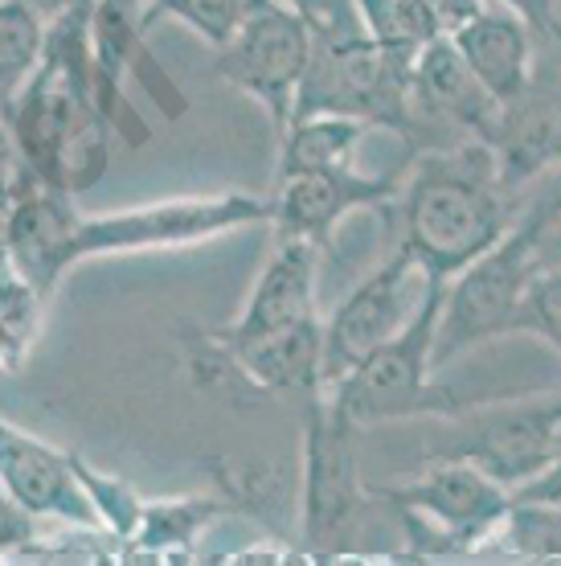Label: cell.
I'll use <instances>...</instances> for the list:
<instances>
[{"instance_id":"obj_24","label":"cell","mask_w":561,"mask_h":566,"mask_svg":"<svg viewBox=\"0 0 561 566\" xmlns=\"http://www.w3.org/2000/svg\"><path fill=\"white\" fill-rule=\"evenodd\" d=\"M74 468H78L86 493H91V501H95L103 530H107L112 538H119V542L131 538V534H136V525H140L144 496L131 493V489H127L119 476H112V472H98V468H91L83 455H74Z\"/></svg>"},{"instance_id":"obj_13","label":"cell","mask_w":561,"mask_h":566,"mask_svg":"<svg viewBox=\"0 0 561 566\" xmlns=\"http://www.w3.org/2000/svg\"><path fill=\"white\" fill-rule=\"evenodd\" d=\"M0 493L33 522H62L107 534L74 468V452H57L9 419H0Z\"/></svg>"},{"instance_id":"obj_12","label":"cell","mask_w":561,"mask_h":566,"mask_svg":"<svg viewBox=\"0 0 561 566\" xmlns=\"http://www.w3.org/2000/svg\"><path fill=\"white\" fill-rule=\"evenodd\" d=\"M484 144L496 156L500 181L517 193L561 169V66L546 45L537 54L533 78L512 99L496 103Z\"/></svg>"},{"instance_id":"obj_18","label":"cell","mask_w":561,"mask_h":566,"mask_svg":"<svg viewBox=\"0 0 561 566\" xmlns=\"http://www.w3.org/2000/svg\"><path fill=\"white\" fill-rule=\"evenodd\" d=\"M156 25V0H95L91 4V54H95V99L107 124L124 119V83L140 42Z\"/></svg>"},{"instance_id":"obj_17","label":"cell","mask_w":561,"mask_h":566,"mask_svg":"<svg viewBox=\"0 0 561 566\" xmlns=\"http://www.w3.org/2000/svg\"><path fill=\"white\" fill-rule=\"evenodd\" d=\"M205 349L218 354L222 369L242 374L251 386L267 390V395H292V398H311L324 390L320 357H324V321H308L295 325L287 333L263 340H246V345H213L205 340Z\"/></svg>"},{"instance_id":"obj_6","label":"cell","mask_w":561,"mask_h":566,"mask_svg":"<svg viewBox=\"0 0 561 566\" xmlns=\"http://www.w3.org/2000/svg\"><path fill=\"white\" fill-rule=\"evenodd\" d=\"M369 493L402 513L414 542H435L451 551H472L479 542H491L517 501L484 468L459 455H431V464L410 481Z\"/></svg>"},{"instance_id":"obj_2","label":"cell","mask_w":561,"mask_h":566,"mask_svg":"<svg viewBox=\"0 0 561 566\" xmlns=\"http://www.w3.org/2000/svg\"><path fill=\"white\" fill-rule=\"evenodd\" d=\"M21 169L42 185L83 193L98 169H107V119L95 99L91 54V4L71 9L45 29L42 66L9 112Z\"/></svg>"},{"instance_id":"obj_5","label":"cell","mask_w":561,"mask_h":566,"mask_svg":"<svg viewBox=\"0 0 561 566\" xmlns=\"http://www.w3.org/2000/svg\"><path fill=\"white\" fill-rule=\"evenodd\" d=\"M271 201L254 193H197V198H165L148 206L112 213H78L71 230V263L127 251H160V247H193L222 239L230 230L267 222Z\"/></svg>"},{"instance_id":"obj_15","label":"cell","mask_w":561,"mask_h":566,"mask_svg":"<svg viewBox=\"0 0 561 566\" xmlns=\"http://www.w3.org/2000/svg\"><path fill=\"white\" fill-rule=\"evenodd\" d=\"M316 242L308 239H275L263 275L254 280L251 296L230 325L205 333L213 345H246V340H263L275 333H287L295 325L316 321V263H320Z\"/></svg>"},{"instance_id":"obj_7","label":"cell","mask_w":561,"mask_h":566,"mask_svg":"<svg viewBox=\"0 0 561 566\" xmlns=\"http://www.w3.org/2000/svg\"><path fill=\"white\" fill-rule=\"evenodd\" d=\"M311 50L316 33L287 0H251L230 42L218 45L213 71L222 83L251 95L283 136L295 115Z\"/></svg>"},{"instance_id":"obj_25","label":"cell","mask_w":561,"mask_h":566,"mask_svg":"<svg viewBox=\"0 0 561 566\" xmlns=\"http://www.w3.org/2000/svg\"><path fill=\"white\" fill-rule=\"evenodd\" d=\"M246 4L251 0H156V21L172 17V21L189 25L197 38H205L218 50L239 29Z\"/></svg>"},{"instance_id":"obj_4","label":"cell","mask_w":561,"mask_h":566,"mask_svg":"<svg viewBox=\"0 0 561 566\" xmlns=\"http://www.w3.org/2000/svg\"><path fill=\"white\" fill-rule=\"evenodd\" d=\"M410 66H414V54L390 50L369 33H357L345 42H316L292 119L349 115L369 128L398 132L402 140L419 148Z\"/></svg>"},{"instance_id":"obj_11","label":"cell","mask_w":561,"mask_h":566,"mask_svg":"<svg viewBox=\"0 0 561 566\" xmlns=\"http://www.w3.org/2000/svg\"><path fill=\"white\" fill-rule=\"evenodd\" d=\"M419 275V263L406 247L398 242L378 271H369L366 280L340 300L332 316L324 321V390L345 382L352 369L366 366L390 337L402 333L410 321V280Z\"/></svg>"},{"instance_id":"obj_16","label":"cell","mask_w":561,"mask_h":566,"mask_svg":"<svg viewBox=\"0 0 561 566\" xmlns=\"http://www.w3.org/2000/svg\"><path fill=\"white\" fill-rule=\"evenodd\" d=\"M447 38L464 54L467 71L476 74L491 99H512L520 86L533 78L541 38L525 17H517L496 0H488L479 13L467 17Z\"/></svg>"},{"instance_id":"obj_31","label":"cell","mask_w":561,"mask_h":566,"mask_svg":"<svg viewBox=\"0 0 561 566\" xmlns=\"http://www.w3.org/2000/svg\"><path fill=\"white\" fill-rule=\"evenodd\" d=\"M25 4L42 17L45 25H50V21H57L62 13H71V9H86V4H95V0H25Z\"/></svg>"},{"instance_id":"obj_14","label":"cell","mask_w":561,"mask_h":566,"mask_svg":"<svg viewBox=\"0 0 561 566\" xmlns=\"http://www.w3.org/2000/svg\"><path fill=\"white\" fill-rule=\"evenodd\" d=\"M402 177L398 172H357V169H328V172H292L275 177L271 185V227L275 239H308L316 247H328L332 230L352 210H381L398 201Z\"/></svg>"},{"instance_id":"obj_28","label":"cell","mask_w":561,"mask_h":566,"mask_svg":"<svg viewBox=\"0 0 561 566\" xmlns=\"http://www.w3.org/2000/svg\"><path fill=\"white\" fill-rule=\"evenodd\" d=\"M419 4L431 13V21L438 25V33H455V29L464 25L472 13H479L488 0H419Z\"/></svg>"},{"instance_id":"obj_8","label":"cell","mask_w":561,"mask_h":566,"mask_svg":"<svg viewBox=\"0 0 561 566\" xmlns=\"http://www.w3.org/2000/svg\"><path fill=\"white\" fill-rule=\"evenodd\" d=\"M537 259L529 247L525 227L508 230L491 251L467 263L443 292V312H438L435 337V369L451 366L455 357L472 354L476 345H488L496 337L517 333V316L525 304L529 283L537 280Z\"/></svg>"},{"instance_id":"obj_22","label":"cell","mask_w":561,"mask_h":566,"mask_svg":"<svg viewBox=\"0 0 561 566\" xmlns=\"http://www.w3.org/2000/svg\"><path fill=\"white\" fill-rule=\"evenodd\" d=\"M45 21L25 0H0V119H9L25 83L42 66Z\"/></svg>"},{"instance_id":"obj_1","label":"cell","mask_w":561,"mask_h":566,"mask_svg":"<svg viewBox=\"0 0 561 566\" xmlns=\"http://www.w3.org/2000/svg\"><path fill=\"white\" fill-rule=\"evenodd\" d=\"M525 193L500 181L488 144L459 140L422 148L398 189L402 247L422 280L451 283L517 227Z\"/></svg>"},{"instance_id":"obj_30","label":"cell","mask_w":561,"mask_h":566,"mask_svg":"<svg viewBox=\"0 0 561 566\" xmlns=\"http://www.w3.org/2000/svg\"><path fill=\"white\" fill-rule=\"evenodd\" d=\"M496 4H505L517 17H525L537 38H546L549 29L558 25V0H496Z\"/></svg>"},{"instance_id":"obj_20","label":"cell","mask_w":561,"mask_h":566,"mask_svg":"<svg viewBox=\"0 0 561 566\" xmlns=\"http://www.w3.org/2000/svg\"><path fill=\"white\" fill-rule=\"evenodd\" d=\"M242 496L234 493H193V496H172V501H144L140 525L131 534V546L140 551H177V546H193L201 530H210L222 513L239 510Z\"/></svg>"},{"instance_id":"obj_21","label":"cell","mask_w":561,"mask_h":566,"mask_svg":"<svg viewBox=\"0 0 561 566\" xmlns=\"http://www.w3.org/2000/svg\"><path fill=\"white\" fill-rule=\"evenodd\" d=\"M45 304L50 296L4 251L0 255V374H17L29 361Z\"/></svg>"},{"instance_id":"obj_23","label":"cell","mask_w":561,"mask_h":566,"mask_svg":"<svg viewBox=\"0 0 561 566\" xmlns=\"http://www.w3.org/2000/svg\"><path fill=\"white\" fill-rule=\"evenodd\" d=\"M491 542H505L508 551L537 554V558L561 554V505L517 496L505 517V525H500V534H496Z\"/></svg>"},{"instance_id":"obj_10","label":"cell","mask_w":561,"mask_h":566,"mask_svg":"<svg viewBox=\"0 0 561 566\" xmlns=\"http://www.w3.org/2000/svg\"><path fill=\"white\" fill-rule=\"evenodd\" d=\"M435 455L472 460L512 496L525 493L561 460V398H500Z\"/></svg>"},{"instance_id":"obj_9","label":"cell","mask_w":561,"mask_h":566,"mask_svg":"<svg viewBox=\"0 0 561 566\" xmlns=\"http://www.w3.org/2000/svg\"><path fill=\"white\" fill-rule=\"evenodd\" d=\"M304 542L316 551H337L357 534L369 493L352 455V427L332 411L328 390L304 398Z\"/></svg>"},{"instance_id":"obj_27","label":"cell","mask_w":561,"mask_h":566,"mask_svg":"<svg viewBox=\"0 0 561 566\" xmlns=\"http://www.w3.org/2000/svg\"><path fill=\"white\" fill-rule=\"evenodd\" d=\"M38 525L42 522H33L29 513H21L9 496L0 493V558L4 554H25L38 542Z\"/></svg>"},{"instance_id":"obj_29","label":"cell","mask_w":561,"mask_h":566,"mask_svg":"<svg viewBox=\"0 0 561 566\" xmlns=\"http://www.w3.org/2000/svg\"><path fill=\"white\" fill-rule=\"evenodd\" d=\"M17 181H21V156H17L13 132L0 119V206H9L17 193Z\"/></svg>"},{"instance_id":"obj_26","label":"cell","mask_w":561,"mask_h":566,"mask_svg":"<svg viewBox=\"0 0 561 566\" xmlns=\"http://www.w3.org/2000/svg\"><path fill=\"white\" fill-rule=\"evenodd\" d=\"M517 333L541 337L546 345H553V354L561 357V268L541 271V275L529 283L525 304H520V316H517Z\"/></svg>"},{"instance_id":"obj_33","label":"cell","mask_w":561,"mask_h":566,"mask_svg":"<svg viewBox=\"0 0 561 566\" xmlns=\"http://www.w3.org/2000/svg\"><path fill=\"white\" fill-rule=\"evenodd\" d=\"M4 218H9V206H0V255H4Z\"/></svg>"},{"instance_id":"obj_3","label":"cell","mask_w":561,"mask_h":566,"mask_svg":"<svg viewBox=\"0 0 561 566\" xmlns=\"http://www.w3.org/2000/svg\"><path fill=\"white\" fill-rule=\"evenodd\" d=\"M443 292L447 283L426 280V292L414 304L410 321L398 337H390L366 366H357L328 390L332 411L352 427H378L398 423V419H459L479 407H491L496 398H464L451 386L435 382V337H438V312H443Z\"/></svg>"},{"instance_id":"obj_19","label":"cell","mask_w":561,"mask_h":566,"mask_svg":"<svg viewBox=\"0 0 561 566\" xmlns=\"http://www.w3.org/2000/svg\"><path fill=\"white\" fill-rule=\"evenodd\" d=\"M369 124L349 119V115H304L292 119L279 136V169L275 177L292 172H328L352 169V156L369 136Z\"/></svg>"},{"instance_id":"obj_32","label":"cell","mask_w":561,"mask_h":566,"mask_svg":"<svg viewBox=\"0 0 561 566\" xmlns=\"http://www.w3.org/2000/svg\"><path fill=\"white\" fill-rule=\"evenodd\" d=\"M541 45H546L549 54H553V62H558V66H561V17H558V25L549 29L546 38H541Z\"/></svg>"}]
</instances>
